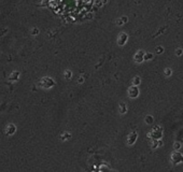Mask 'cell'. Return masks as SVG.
<instances>
[{"label": "cell", "mask_w": 183, "mask_h": 172, "mask_svg": "<svg viewBox=\"0 0 183 172\" xmlns=\"http://www.w3.org/2000/svg\"><path fill=\"white\" fill-rule=\"evenodd\" d=\"M144 54H146V52H143V51H138V52L135 54V56H134L135 63L141 64L142 61H144Z\"/></svg>", "instance_id": "52a82bcc"}, {"label": "cell", "mask_w": 183, "mask_h": 172, "mask_svg": "<svg viewBox=\"0 0 183 172\" xmlns=\"http://www.w3.org/2000/svg\"><path fill=\"white\" fill-rule=\"evenodd\" d=\"M181 147H182V142H174V143H173L174 150H179Z\"/></svg>", "instance_id": "5bb4252c"}, {"label": "cell", "mask_w": 183, "mask_h": 172, "mask_svg": "<svg viewBox=\"0 0 183 172\" xmlns=\"http://www.w3.org/2000/svg\"><path fill=\"white\" fill-rule=\"evenodd\" d=\"M32 33H34V34H37V33H38V29H34V31H32Z\"/></svg>", "instance_id": "cb8c5ba5"}, {"label": "cell", "mask_w": 183, "mask_h": 172, "mask_svg": "<svg viewBox=\"0 0 183 172\" xmlns=\"http://www.w3.org/2000/svg\"><path fill=\"white\" fill-rule=\"evenodd\" d=\"M154 122V118H153L152 115H146V117H144V123L147 124V125H151Z\"/></svg>", "instance_id": "30bf717a"}, {"label": "cell", "mask_w": 183, "mask_h": 172, "mask_svg": "<svg viewBox=\"0 0 183 172\" xmlns=\"http://www.w3.org/2000/svg\"><path fill=\"white\" fill-rule=\"evenodd\" d=\"M155 52H156V54H162L164 52V47L163 46H156V48H155Z\"/></svg>", "instance_id": "e0dca14e"}, {"label": "cell", "mask_w": 183, "mask_h": 172, "mask_svg": "<svg viewBox=\"0 0 183 172\" xmlns=\"http://www.w3.org/2000/svg\"><path fill=\"white\" fill-rule=\"evenodd\" d=\"M147 137H149L151 140H160L163 138V129L160 126H155L154 128L151 129L149 133H147Z\"/></svg>", "instance_id": "6da1fadb"}, {"label": "cell", "mask_w": 183, "mask_h": 172, "mask_svg": "<svg viewBox=\"0 0 183 172\" xmlns=\"http://www.w3.org/2000/svg\"><path fill=\"white\" fill-rule=\"evenodd\" d=\"M159 145H162V141L160 140H152L151 142V147L153 150L157 149V147H159Z\"/></svg>", "instance_id": "ba28073f"}, {"label": "cell", "mask_w": 183, "mask_h": 172, "mask_svg": "<svg viewBox=\"0 0 183 172\" xmlns=\"http://www.w3.org/2000/svg\"><path fill=\"white\" fill-rule=\"evenodd\" d=\"M141 83V79L139 76H134V79L132 81V85H136V86H139Z\"/></svg>", "instance_id": "8fae6325"}, {"label": "cell", "mask_w": 183, "mask_h": 172, "mask_svg": "<svg viewBox=\"0 0 183 172\" xmlns=\"http://www.w3.org/2000/svg\"><path fill=\"white\" fill-rule=\"evenodd\" d=\"M170 159H171V162L174 163V165L182 163L183 162V154H181L179 150H174V152L171 153Z\"/></svg>", "instance_id": "7a4b0ae2"}, {"label": "cell", "mask_w": 183, "mask_h": 172, "mask_svg": "<svg viewBox=\"0 0 183 172\" xmlns=\"http://www.w3.org/2000/svg\"><path fill=\"white\" fill-rule=\"evenodd\" d=\"M71 75H72L71 71H69V70H66V71H65V77H66L67 80L71 79Z\"/></svg>", "instance_id": "9a60e30c"}, {"label": "cell", "mask_w": 183, "mask_h": 172, "mask_svg": "<svg viewBox=\"0 0 183 172\" xmlns=\"http://www.w3.org/2000/svg\"><path fill=\"white\" fill-rule=\"evenodd\" d=\"M124 22H123V20H122V18H119V20H117L116 21V25L117 26H122V25H124Z\"/></svg>", "instance_id": "ffe728a7"}, {"label": "cell", "mask_w": 183, "mask_h": 172, "mask_svg": "<svg viewBox=\"0 0 183 172\" xmlns=\"http://www.w3.org/2000/svg\"><path fill=\"white\" fill-rule=\"evenodd\" d=\"M86 17L88 18V20H92V18H93V14H92V13H88V15H86Z\"/></svg>", "instance_id": "44dd1931"}, {"label": "cell", "mask_w": 183, "mask_h": 172, "mask_svg": "<svg viewBox=\"0 0 183 172\" xmlns=\"http://www.w3.org/2000/svg\"><path fill=\"white\" fill-rule=\"evenodd\" d=\"M137 138H138V133L136 132V131H132V132L127 136V144L128 145L135 144V142L137 141Z\"/></svg>", "instance_id": "8992f818"}, {"label": "cell", "mask_w": 183, "mask_h": 172, "mask_svg": "<svg viewBox=\"0 0 183 172\" xmlns=\"http://www.w3.org/2000/svg\"><path fill=\"white\" fill-rule=\"evenodd\" d=\"M153 57H154V55H153L152 53H146L144 54V60L146 61L151 60V59H153Z\"/></svg>", "instance_id": "4fadbf2b"}, {"label": "cell", "mask_w": 183, "mask_h": 172, "mask_svg": "<svg viewBox=\"0 0 183 172\" xmlns=\"http://www.w3.org/2000/svg\"><path fill=\"white\" fill-rule=\"evenodd\" d=\"M95 5H97V8H101L103 3H102V1L101 0H96V2H95Z\"/></svg>", "instance_id": "ac0fdd59"}, {"label": "cell", "mask_w": 183, "mask_h": 172, "mask_svg": "<svg viewBox=\"0 0 183 172\" xmlns=\"http://www.w3.org/2000/svg\"><path fill=\"white\" fill-rule=\"evenodd\" d=\"M122 20H123V22H124V23H127V17L126 16H123V17H121Z\"/></svg>", "instance_id": "603a6c76"}, {"label": "cell", "mask_w": 183, "mask_h": 172, "mask_svg": "<svg viewBox=\"0 0 183 172\" xmlns=\"http://www.w3.org/2000/svg\"><path fill=\"white\" fill-rule=\"evenodd\" d=\"M119 111L121 114H125V113L127 112V107H126V104L124 103V102H121L120 103V106H119Z\"/></svg>", "instance_id": "9c48e42d"}, {"label": "cell", "mask_w": 183, "mask_h": 172, "mask_svg": "<svg viewBox=\"0 0 183 172\" xmlns=\"http://www.w3.org/2000/svg\"><path fill=\"white\" fill-rule=\"evenodd\" d=\"M101 1H102V3H103V4H106V3L108 2V0H101Z\"/></svg>", "instance_id": "d4e9b609"}, {"label": "cell", "mask_w": 183, "mask_h": 172, "mask_svg": "<svg viewBox=\"0 0 183 172\" xmlns=\"http://www.w3.org/2000/svg\"><path fill=\"white\" fill-rule=\"evenodd\" d=\"M127 94H128V96H129V98H132V99L137 98V97L139 96V94H140V91H139V87H138V86H136V85H132L129 88H128Z\"/></svg>", "instance_id": "3957f363"}, {"label": "cell", "mask_w": 183, "mask_h": 172, "mask_svg": "<svg viewBox=\"0 0 183 172\" xmlns=\"http://www.w3.org/2000/svg\"><path fill=\"white\" fill-rule=\"evenodd\" d=\"M182 54H183V50H182V48H177V50H176V55L177 56H181Z\"/></svg>", "instance_id": "d6986e66"}, {"label": "cell", "mask_w": 183, "mask_h": 172, "mask_svg": "<svg viewBox=\"0 0 183 172\" xmlns=\"http://www.w3.org/2000/svg\"><path fill=\"white\" fill-rule=\"evenodd\" d=\"M182 145H183V141H182Z\"/></svg>", "instance_id": "484cf974"}, {"label": "cell", "mask_w": 183, "mask_h": 172, "mask_svg": "<svg viewBox=\"0 0 183 172\" xmlns=\"http://www.w3.org/2000/svg\"><path fill=\"white\" fill-rule=\"evenodd\" d=\"M40 84L42 85V87H44V88H51L52 86L55 85V82H54L51 77H43V79L41 80Z\"/></svg>", "instance_id": "5b68a950"}, {"label": "cell", "mask_w": 183, "mask_h": 172, "mask_svg": "<svg viewBox=\"0 0 183 172\" xmlns=\"http://www.w3.org/2000/svg\"><path fill=\"white\" fill-rule=\"evenodd\" d=\"M14 131H15V126H13V125H9V126H8V130H7V133L8 134H12Z\"/></svg>", "instance_id": "7c38bea8"}, {"label": "cell", "mask_w": 183, "mask_h": 172, "mask_svg": "<svg viewBox=\"0 0 183 172\" xmlns=\"http://www.w3.org/2000/svg\"><path fill=\"white\" fill-rule=\"evenodd\" d=\"M84 82V79H83V76H81L80 79L78 80V83H83Z\"/></svg>", "instance_id": "7402d4cb"}, {"label": "cell", "mask_w": 183, "mask_h": 172, "mask_svg": "<svg viewBox=\"0 0 183 172\" xmlns=\"http://www.w3.org/2000/svg\"><path fill=\"white\" fill-rule=\"evenodd\" d=\"M127 40H128V34L126 32H121L119 34V37H117V45L119 46H124L126 44Z\"/></svg>", "instance_id": "277c9868"}, {"label": "cell", "mask_w": 183, "mask_h": 172, "mask_svg": "<svg viewBox=\"0 0 183 172\" xmlns=\"http://www.w3.org/2000/svg\"><path fill=\"white\" fill-rule=\"evenodd\" d=\"M164 73H165L166 76H170L171 73H172V71H171V69H170V68H167V69H165Z\"/></svg>", "instance_id": "2e32d148"}]
</instances>
